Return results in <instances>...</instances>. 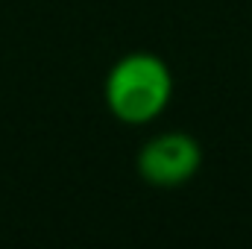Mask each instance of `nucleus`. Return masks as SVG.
Returning <instances> with one entry per match:
<instances>
[{"label":"nucleus","mask_w":252,"mask_h":249,"mask_svg":"<svg viewBox=\"0 0 252 249\" xmlns=\"http://www.w3.org/2000/svg\"><path fill=\"white\" fill-rule=\"evenodd\" d=\"M173 97V73L156 53L135 50L109 67L103 100L115 121L126 126H147L164 115Z\"/></svg>","instance_id":"f257e3e1"},{"label":"nucleus","mask_w":252,"mask_h":249,"mask_svg":"<svg viewBox=\"0 0 252 249\" xmlns=\"http://www.w3.org/2000/svg\"><path fill=\"white\" fill-rule=\"evenodd\" d=\"M135 167L147 185L164 187V190L182 187L202 167V147L188 132H179V129L158 132L141 144L135 156Z\"/></svg>","instance_id":"f03ea898"}]
</instances>
